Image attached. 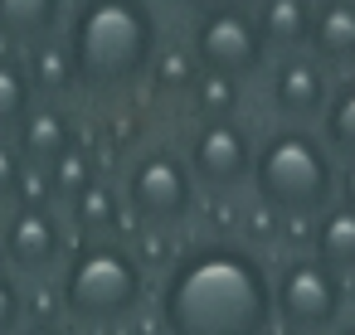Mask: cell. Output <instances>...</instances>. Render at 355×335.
I'll return each instance as SVG.
<instances>
[{"mask_svg": "<svg viewBox=\"0 0 355 335\" xmlns=\"http://www.w3.org/2000/svg\"><path fill=\"white\" fill-rule=\"evenodd\" d=\"M10 141H15V151H20L25 165L49 170L64 151L78 146V127H73V117H69L64 102H35V107L25 112V122L15 127Z\"/></svg>", "mask_w": 355, "mask_h": 335, "instance_id": "obj_11", "label": "cell"}, {"mask_svg": "<svg viewBox=\"0 0 355 335\" xmlns=\"http://www.w3.org/2000/svg\"><path fill=\"white\" fill-rule=\"evenodd\" d=\"M321 141L331 146L336 161H355V73H340L331 83V98H326V112L316 122Z\"/></svg>", "mask_w": 355, "mask_h": 335, "instance_id": "obj_17", "label": "cell"}, {"mask_svg": "<svg viewBox=\"0 0 355 335\" xmlns=\"http://www.w3.org/2000/svg\"><path fill=\"white\" fill-rule=\"evenodd\" d=\"M311 54L331 73H355V0H316Z\"/></svg>", "mask_w": 355, "mask_h": 335, "instance_id": "obj_14", "label": "cell"}, {"mask_svg": "<svg viewBox=\"0 0 355 335\" xmlns=\"http://www.w3.org/2000/svg\"><path fill=\"white\" fill-rule=\"evenodd\" d=\"M336 175H340V161L331 156L316 127L272 122L258 136L248 190H253V204H263L272 219L311 224L336 204Z\"/></svg>", "mask_w": 355, "mask_h": 335, "instance_id": "obj_3", "label": "cell"}, {"mask_svg": "<svg viewBox=\"0 0 355 335\" xmlns=\"http://www.w3.org/2000/svg\"><path fill=\"white\" fill-rule=\"evenodd\" d=\"M59 287L49 291V287H40V291H30L25 296V316H30V325H59Z\"/></svg>", "mask_w": 355, "mask_h": 335, "instance_id": "obj_25", "label": "cell"}, {"mask_svg": "<svg viewBox=\"0 0 355 335\" xmlns=\"http://www.w3.org/2000/svg\"><path fill=\"white\" fill-rule=\"evenodd\" d=\"M0 243H6V257L20 272L40 277V272H49L64 257V224H59L54 209L10 204V219H6V228H0Z\"/></svg>", "mask_w": 355, "mask_h": 335, "instance_id": "obj_10", "label": "cell"}, {"mask_svg": "<svg viewBox=\"0 0 355 335\" xmlns=\"http://www.w3.org/2000/svg\"><path fill=\"white\" fill-rule=\"evenodd\" d=\"M239 88H243V83H229V78H209V73H200L190 102L200 107V117H239V112H234V93H239Z\"/></svg>", "mask_w": 355, "mask_h": 335, "instance_id": "obj_22", "label": "cell"}, {"mask_svg": "<svg viewBox=\"0 0 355 335\" xmlns=\"http://www.w3.org/2000/svg\"><path fill=\"white\" fill-rule=\"evenodd\" d=\"M146 83H151L161 98H190L195 83H200V64H195L190 44H185V49H161L156 64H151V73H146Z\"/></svg>", "mask_w": 355, "mask_h": 335, "instance_id": "obj_20", "label": "cell"}, {"mask_svg": "<svg viewBox=\"0 0 355 335\" xmlns=\"http://www.w3.org/2000/svg\"><path fill=\"white\" fill-rule=\"evenodd\" d=\"M190 15H214V10H253L258 0H180Z\"/></svg>", "mask_w": 355, "mask_h": 335, "instance_id": "obj_26", "label": "cell"}, {"mask_svg": "<svg viewBox=\"0 0 355 335\" xmlns=\"http://www.w3.org/2000/svg\"><path fill=\"white\" fill-rule=\"evenodd\" d=\"M25 170H30V165L20 161L15 141L0 136V204H15V190H20V175H25Z\"/></svg>", "mask_w": 355, "mask_h": 335, "instance_id": "obj_24", "label": "cell"}, {"mask_svg": "<svg viewBox=\"0 0 355 335\" xmlns=\"http://www.w3.org/2000/svg\"><path fill=\"white\" fill-rule=\"evenodd\" d=\"M25 73H30V88L40 102H64L78 83H73V59L64 49V35L49 39V44H35L25 49Z\"/></svg>", "mask_w": 355, "mask_h": 335, "instance_id": "obj_16", "label": "cell"}, {"mask_svg": "<svg viewBox=\"0 0 355 335\" xmlns=\"http://www.w3.org/2000/svg\"><path fill=\"white\" fill-rule=\"evenodd\" d=\"M277 335H287V330H277Z\"/></svg>", "mask_w": 355, "mask_h": 335, "instance_id": "obj_30", "label": "cell"}, {"mask_svg": "<svg viewBox=\"0 0 355 335\" xmlns=\"http://www.w3.org/2000/svg\"><path fill=\"white\" fill-rule=\"evenodd\" d=\"M253 25H258L268 54H302V49H311L316 0H258Z\"/></svg>", "mask_w": 355, "mask_h": 335, "instance_id": "obj_13", "label": "cell"}, {"mask_svg": "<svg viewBox=\"0 0 355 335\" xmlns=\"http://www.w3.org/2000/svg\"><path fill=\"white\" fill-rule=\"evenodd\" d=\"M331 335H355V320H340V325H336Z\"/></svg>", "mask_w": 355, "mask_h": 335, "instance_id": "obj_29", "label": "cell"}, {"mask_svg": "<svg viewBox=\"0 0 355 335\" xmlns=\"http://www.w3.org/2000/svg\"><path fill=\"white\" fill-rule=\"evenodd\" d=\"M190 54L200 64V73L209 78H229V83H253L268 69V44L253 25V10H214V15H195L190 25Z\"/></svg>", "mask_w": 355, "mask_h": 335, "instance_id": "obj_8", "label": "cell"}, {"mask_svg": "<svg viewBox=\"0 0 355 335\" xmlns=\"http://www.w3.org/2000/svg\"><path fill=\"white\" fill-rule=\"evenodd\" d=\"M122 194L107 185V180H93L78 199H73V224H78V233L83 238H112L117 233V224H122Z\"/></svg>", "mask_w": 355, "mask_h": 335, "instance_id": "obj_19", "label": "cell"}, {"mask_svg": "<svg viewBox=\"0 0 355 335\" xmlns=\"http://www.w3.org/2000/svg\"><path fill=\"white\" fill-rule=\"evenodd\" d=\"M20 335H69V330L64 325H25Z\"/></svg>", "mask_w": 355, "mask_h": 335, "instance_id": "obj_28", "label": "cell"}, {"mask_svg": "<svg viewBox=\"0 0 355 335\" xmlns=\"http://www.w3.org/2000/svg\"><path fill=\"white\" fill-rule=\"evenodd\" d=\"M195 199H200V185H195L185 156L166 141L141 146L122 170V209L137 228L171 233L195 214Z\"/></svg>", "mask_w": 355, "mask_h": 335, "instance_id": "obj_5", "label": "cell"}, {"mask_svg": "<svg viewBox=\"0 0 355 335\" xmlns=\"http://www.w3.org/2000/svg\"><path fill=\"white\" fill-rule=\"evenodd\" d=\"M166 335H272V272L239 238L180 248L161 277Z\"/></svg>", "mask_w": 355, "mask_h": 335, "instance_id": "obj_1", "label": "cell"}, {"mask_svg": "<svg viewBox=\"0 0 355 335\" xmlns=\"http://www.w3.org/2000/svg\"><path fill=\"white\" fill-rule=\"evenodd\" d=\"M311 257H321L331 272L350 277L355 272V209L350 204H331L321 219H311Z\"/></svg>", "mask_w": 355, "mask_h": 335, "instance_id": "obj_15", "label": "cell"}, {"mask_svg": "<svg viewBox=\"0 0 355 335\" xmlns=\"http://www.w3.org/2000/svg\"><path fill=\"white\" fill-rule=\"evenodd\" d=\"M146 296V267L122 238H83L64 257L59 306L78 325H117Z\"/></svg>", "mask_w": 355, "mask_h": 335, "instance_id": "obj_4", "label": "cell"}, {"mask_svg": "<svg viewBox=\"0 0 355 335\" xmlns=\"http://www.w3.org/2000/svg\"><path fill=\"white\" fill-rule=\"evenodd\" d=\"M253 151L258 136L243 117H200L180 156L205 194H239L253 185Z\"/></svg>", "mask_w": 355, "mask_h": 335, "instance_id": "obj_7", "label": "cell"}, {"mask_svg": "<svg viewBox=\"0 0 355 335\" xmlns=\"http://www.w3.org/2000/svg\"><path fill=\"white\" fill-rule=\"evenodd\" d=\"M20 325H25V291L0 267V335H20Z\"/></svg>", "mask_w": 355, "mask_h": 335, "instance_id": "obj_23", "label": "cell"}, {"mask_svg": "<svg viewBox=\"0 0 355 335\" xmlns=\"http://www.w3.org/2000/svg\"><path fill=\"white\" fill-rule=\"evenodd\" d=\"M345 277L311 253H287L272 272V320L287 335H331L345 311Z\"/></svg>", "mask_w": 355, "mask_h": 335, "instance_id": "obj_6", "label": "cell"}, {"mask_svg": "<svg viewBox=\"0 0 355 335\" xmlns=\"http://www.w3.org/2000/svg\"><path fill=\"white\" fill-rule=\"evenodd\" d=\"M336 204H350V209H355V161H340V175H336Z\"/></svg>", "mask_w": 355, "mask_h": 335, "instance_id": "obj_27", "label": "cell"}, {"mask_svg": "<svg viewBox=\"0 0 355 335\" xmlns=\"http://www.w3.org/2000/svg\"><path fill=\"white\" fill-rule=\"evenodd\" d=\"M331 83L336 73L311 54H272L268 69H263V88H268V107L277 122L287 127H316L321 112H326V98H331Z\"/></svg>", "mask_w": 355, "mask_h": 335, "instance_id": "obj_9", "label": "cell"}, {"mask_svg": "<svg viewBox=\"0 0 355 335\" xmlns=\"http://www.w3.org/2000/svg\"><path fill=\"white\" fill-rule=\"evenodd\" d=\"M98 180V165H93V156H88V146L78 141L73 151H64L54 165H49V185H54V199H64V204H73L88 185Z\"/></svg>", "mask_w": 355, "mask_h": 335, "instance_id": "obj_21", "label": "cell"}, {"mask_svg": "<svg viewBox=\"0 0 355 335\" xmlns=\"http://www.w3.org/2000/svg\"><path fill=\"white\" fill-rule=\"evenodd\" d=\"M64 49L73 59L78 93H132L166 49L161 10L151 0H78L64 20Z\"/></svg>", "mask_w": 355, "mask_h": 335, "instance_id": "obj_2", "label": "cell"}, {"mask_svg": "<svg viewBox=\"0 0 355 335\" xmlns=\"http://www.w3.org/2000/svg\"><path fill=\"white\" fill-rule=\"evenodd\" d=\"M69 0H0V49H35L64 35Z\"/></svg>", "mask_w": 355, "mask_h": 335, "instance_id": "obj_12", "label": "cell"}, {"mask_svg": "<svg viewBox=\"0 0 355 335\" xmlns=\"http://www.w3.org/2000/svg\"><path fill=\"white\" fill-rule=\"evenodd\" d=\"M35 88L25 73V54L0 49V136H15V127L25 122V112L35 107Z\"/></svg>", "mask_w": 355, "mask_h": 335, "instance_id": "obj_18", "label": "cell"}]
</instances>
